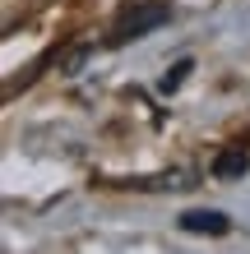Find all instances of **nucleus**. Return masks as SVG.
Instances as JSON below:
<instances>
[{"label": "nucleus", "mask_w": 250, "mask_h": 254, "mask_svg": "<svg viewBox=\"0 0 250 254\" xmlns=\"http://www.w3.org/2000/svg\"><path fill=\"white\" fill-rule=\"evenodd\" d=\"M171 19V9L167 5H139V9H130L121 23H116V33H111V47H125V42H135L144 33H153V28H163Z\"/></svg>", "instance_id": "f257e3e1"}, {"label": "nucleus", "mask_w": 250, "mask_h": 254, "mask_svg": "<svg viewBox=\"0 0 250 254\" xmlns=\"http://www.w3.org/2000/svg\"><path fill=\"white\" fill-rule=\"evenodd\" d=\"M181 227L195 231V236H227L232 231V217L227 213H204V208H199V213H185L181 217Z\"/></svg>", "instance_id": "f03ea898"}, {"label": "nucleus", "mask_w": 250, "mask_h": 254, "mask_svg": "<svg viewBox=\"0 0 250 254\" xmlns=\"http://www.w3.org/2000/svg\"><path fill=\"white\" fill-rule=\"evenodd\" d=\"M246 167H250V162H246V153H237V148H232V153L227 157H218V176H223V181H232V176H246Z\"/></svg>", "instance_id": "7ed1b4c3"}, {"label": "nucleus", "mask_w": 250, "mask_h": 254, "mask_svg": "<svg viewBox=\"0 0 250 254\" xmlns=\"http://www.w3.org/2000/svg\"><path fill=\"white\" fill-rule=\"evenodd\" d=\"M190 69V61H181V65H176V69H167V79H163V88H167V93H171V88L176 83H181V74Z\"/></svg>", "instance_id": "20e7f679"}]
</instances>
